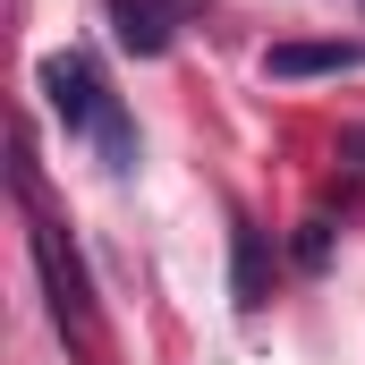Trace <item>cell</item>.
<instances>
[{"instance_id":"2","label":"cell","mask_w":365,"mask_h":365,"mask_svg":"<svg viewBox=\"0 0 365 365\" xmlns=\"http://www.w3.org/2000/svg\"><path fill=\"white\" fill-rule=\"evenodd\" d=\"M34 212V272H43V297H51V323L77 340V349H102V323H93V289H86V264H77V247L60 238V221L43 212V204H26Z\"/></svg>"},{"instance_id":"7","label":"cell","mask_w":365,"mask_h":365,"mask_svg":"<svg viewBox=\"0 0 365 365\" xmlns=\"http://www.w3.org/2000/svg\"><path fill=\"white\" fill-rule=\"evenodd\" d=\"M340 153H349V162L365 170V128H349V136H340Z\"/></svg>"},{"instance_id":"3","label":"cell","mask_w":365,"mask_h":365,"mask_svg":"<svg viewBox=\"0 0 365 365\" xmlns=\"http://www.w3.org/2000/svg\"><path fill=\"white\" fill-rule=\"evenodd\" d=\"M102 9H110V43L128 60H162L187 17H204V0H102Z\"/></svg>"},{"instance_id":"6","label":"cell","mask_w":365,"mask_h":365,"mask_svg":"<svg viewBox=\"0 0 365 365\" xmlns=\"http://www.w3.org/2000/svg\"><path fill=\"white\" fill-rule=\"evenodd\" d=\"M289 255H297V272H323V264H331V221H323V212L297 221V247H289Z\"/></svg>"},{"instance_id":"4","label":"cell","mask_w":365,"mask_h":365,"mask_svg":"<svg viewBox=\"0 0 365 365\" xmlns=\"http://www.w3.org/2000/svg\"><path fill=\"white\" fill-rule=\"evenodd\" d=\"M230 297H238V314H255L272 297V247H264V230L247 212L230 221Z\"/></svg>"},{"instance_id":"1","label":"cell","mask_w":365,"mask_h":365,"mask_svg":"<svg viewBox=\"0 0 365 365\" xmlns=\"http://www.w3.org/2000/svg\"><path fill=\"white\" fill-rule=\"evenodd\" d=\"M34 77H43V102L60 110V128H68V136H86L93 162H102L110 179H128V170H136V119H128V102H119V93L102 86V68H93L86 51H51Z\"/></svg>"},{"instance_id":"5","label":"cell","mask_w":365,"mask_h":365,"mask_svg":"<svg viewBox=\"0 0 365 365\" xmlns=\"http://www.w3.org/2000/svg\"><path fill=\"white\" fill-rule=\"evenodd\" d=\"M365 68V43H272L264 51V77H340Z\"/></svg>"}]
</instances>
